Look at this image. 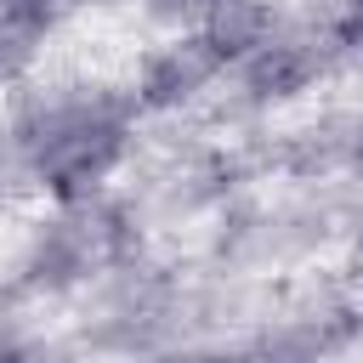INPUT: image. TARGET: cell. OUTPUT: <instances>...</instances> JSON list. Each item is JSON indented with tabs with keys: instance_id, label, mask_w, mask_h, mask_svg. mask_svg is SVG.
Segmentation results:
<instances>
[{
	"instance_id": "6da1fadb",
	"label": "cell",
	"mask_w": 363,
	"mask_h": 363,
	"mask_svg": "<svg viewBox=\"0 0 363 363\" xmlns=\"http://www.w3.org/2000/svg\"><path fill=\"white\" fill-rule=\"evenodd\" d=\"M125 153V125L91 102H62L28 130V164L57 199H85Z\"/></svg>"
},
{
	"instance_id": "7a4b0ae2",
	"label": "cell",
	"mask_w": 363,
	"mask_h": 363,
	"mask_svg": "<svg viewBox=\"0 0 363 363\" xmlns=\"http://www.w3.org/2000/svg\"><path fill=\"white\" fill-rule=\"evenodd\" d=\"M216 74H227V51L210 40V34H187V40H170L153 51L147 74H142V102L153 108H176L187 96H199Z\"/></svg>"
},
{
	"instance_id": "3957f363",
	"label": "cell",
	"mask_w": 363,
	"mask_h": 363,
	"mask_svg": "<svg viewBox=\"0 0 363 363\" xmlns=\"http://www.w3.org/2000/svg\"><path fill=\"white\" fill-rule=\"evenodd\" d=\"M45 11H23V17H0V79H17L34 57H40V40H45Z\"/></svg>"
},
{
	"instance_id": "277c9868",
	"label": "cell",
	"mask_w": 363,
	"mask_h": 363,
	"mask_svg": "<svg viewBox=\"0 0 363 363\" xmlns=\"http://www.w3.org/2000/svg\"><path fill=\"white\" fill-rule=\"evenodd\" d=\"M335 34H340V45H352V51H363V0H352V6L340 11V23H335Z\"/></svg>"
},
{
	"instance_id": "5b68a950",
	"label": "cell",
	"mask_w": 363,
	"mask_h": 363,
	"mask_svg": "<svg viewBox=\"0 0 363 363\" xmlns=\"http://www.w3.org/2000/svg\"><path fill=\"white\" fill-rule=\"evenodd\" d=\"M0 363H45V357H34V352H17V346H6V352H0Z\"/></svg>"
},
{
	"instance_id": "8992f818",
	"label": "cell",
	"mask_w": 363,
	"mask_h": 363,
	"mask_svg": "<svg viewBox=\"0 0 363 363\" xmlns=\"http://www.w3.org/2000/svg\"><path fill=\"white\" fill-rule=\"evenodd\" d=\"M182 6H216V0H182Z\"/></svg>"
}]
</instances>
